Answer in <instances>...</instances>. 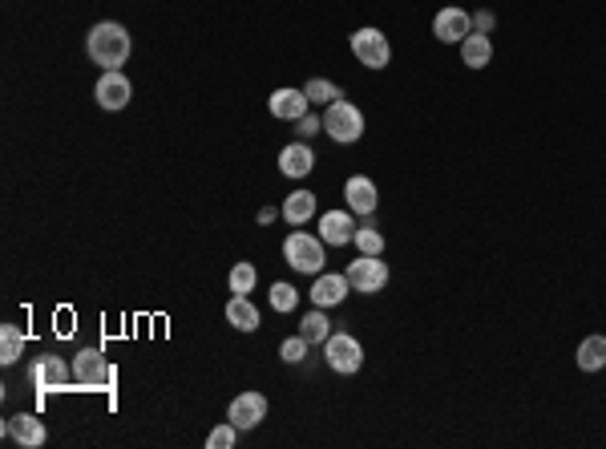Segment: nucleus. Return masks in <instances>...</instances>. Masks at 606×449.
<instances>
[{"label": "nucleus", "mask_w": 606, "mask_h": 449, "mask_svg": "<svg viewBox=\"0 0 606 449\" xmlns=\"http://www.w3.org/2000/svg\"><path fill=\"white\" fill-rule=\"evenodd\" d=\"M234 437H239V429H234L231 421H223V425H215V429H210L206 445H210V449H231V445H234Z\"/></svg>", "instance_id": "29"}, {"label": "nucleus", "mask_w": 606, "mask_h": 449, "mask_svg": "<svg viewBox=\"0 0 606 449\" xmlns=\"http://www.w3.org/2000/svg\"><path fill=\"white\" fill-rule=\"evenodd\" d=\"M352 57L360 61L364 69H384L388 61H392V45H388V37L380 33V29H356L352 33Z\"/></svg>", "instance_id": "7"}, {"label": "nucleus", "mask_w": 606, "mask_h": 449, "mask_svg": "<svg viewBox=\"0 0 606 449\" xmlns=\"http://www.w3.org/2000/svg\"><path fill=\"white\" fill-rule=\"evenodd\" d=\"M29 381H32V389H40V392L65 389V384L73 381V365H65L61 357L45 352V357H37V360L29 365Z\"/></svg>", "instance_id": "8"}, {"label": "nucleus", "mask_w": 606, "mask_h": 449, "mask_svg": "<svg viewBox=\"0 0 606 449\" xmlns=\"http://www.w3.org/2000/svg\"><path fill=\"white\" fill-rule=\"evenodd\" d=\"M315 284H312V304L315 308H336V304H344L347 300V276H339V271H320V276H312Z\"/></svg>", "instance_id": "14"}, {"label": "nucleus", "mask_w": 606, "mask_h": 449, "mask_svg": "<svg viewBox=\"0 0 606 449\" xmlns=\"http://www.w3.org/2000/svg\"><path fill=\"white\" fill-rule=\"evenodd\" d=\"M279 215H283V211H275V207H259V215H255V219H259V223H275Z\"/></svg>", "instance_id": "32"}, {"label": "nucleus", "mask_w": 606, "mask_h": 449, "mask_svg": "<svg viewBox=\"0 0 606 449\" xmlns=\"http://www.w3.org/2000/svg\"><path fill=\"white\" fill-rule=\"evenodd\" d=\"M320 130H323V118H315L312 110H307V114L295 122V138H299V142H312Z\"/></svg>", "instance_id": "30"}, {"label": "nucleus", "mask_w": 606, "mask_h": 449, "mask_svg": "<svg viewBox=\"0 0 606 449\" xmlns=\"http://www.w3.org/2000/svg\"><path fill=\"white\" fill-rule=\"evenodd\" d=\"M267 110H271V118H279V122H299V118L312 110V101H307L303 90H275L271 101H267Z\"/></svg>", "instance_id": "16"}, {"label": "nucleus", "mask_w": 606, "mask_h": 449, "mask_svg": "<svg viewBox=\"0 0 606 449\" xmlns=\"http://www.w3.org/2000/svg\"><path fill=\"white\" fill-rule=\"evenodd\" d=\"M323 360H328L331 373L339 376H352L364 368V344L356 340V336L347 332H331L328 340H323Z\"/></svg>", "instance_id": "4"}, {"label": "nucleus", "mask_w": 606, "mask_h": 449, "mask_svg": "<svg viewBox=\"0 0 606 449\" xmlns=\"http://www.w3.org/2000/svg\"><path fill=\"white\" fill-rule=\"evenodd\" d=\"M129 49H134V41H129L126 25H118V21H101V25H93V29H89V37H85L89 61H93V66H101V69L126 66Z\"/></svg>", "instance_id": "1"}, {"label": "nucleus", "mask_w": 606, "mask_h": 449, "mask_svg": "<svg viewBox=\"0 0 606 449\" xmlns=\"http://www.w3.org/2000/svg\"><path fill=\"white\" fill-rule=\"evenodd\" d=\"M226 324L239 332H255L259 328V308L250 304V295H231L226 300Z\"/></svg>", "instance_id": "20"}, {"label": "nucleus", "mask_w": 606, "mask_h": 449, "mask_svg": "<svg viewBox=\"0 0 606 449\" xmlns=\"http://www.w3.org/2000/svg\"><path fill=\"white\" fill-rule=\"evenodd\" d=\"M73 381H77L81 389H113L118 368H113L97 348H81L77 357H73Z\"/></svg>", "instance_id": "5"}, {"label": "nucleus", "mask_w": 606, "mask_h": 449, "mask_svg": "<svg viewBox=\"0 0 606 449\" xmlns=\"http://www.w3.org/2000/svg\"><path fill=\"white\" fill-rule=\"evenodd\" d=\"M263 417H267V397L263 392H239V397L231 401V409H226V421L234 425V429H255V425H263Z\"/></svg>", "instance_id": "10"}, {"label": "nucleus", "mask_w": 606, "mask_h": 449, "mask_svg": "<svg viewBox=\"0 0 606 449\" xmlns=\"http://www.w3.org/2000/svg\"><path fill=\"white\" fill-rule=\"evenodd\" d=\"M315 171V150L307 142H291L279 150V174L283 179H307Z\"/></svg>", "instance_id": "17"}, {"label": "nucleus", "mask_w": 606, "mask_h": 449, "mask_svg": "<svg viewBox=\"0 0 606 449\" xmlns=\"http://www.w3.org/2000/svg\"><path fill=\"white\" fill-rule=\"evenodd\" d=\"M356 227H360V223L352 219V211H323L320 215V239L328 247H347L356 239Z\"/></svg>", "instance_id": "15"}, {"label": "nucleus", "mask_w": 606, "mask_h": 449, "mask_svg": "<svg viewBox=\"0 0 606 449\" xmlns=\"http://www.w3.org/2000/svg\"><path fill=\"white\" fill-rule=\"evenodd\" d=\"M469 33H473V17L465 9H441L433 17V37L441 45H461Z\"/></svg>", "instance_id": "11"}, {"label": "nucleus", "mask_w": 606, "mask_h": 449, "mask_svg": "<svg viewBox=\"0 0 606 449\" xmlns=\"http://www.w3.org/2000/svg\"><path fill=\"white\" fill-rule=\"evenodd\" d=\"M303 93H307V101H312V106H323V110H328L331 101L344 98V90H339L336 82H328V77H312V82L303 85Z\"/></svg>", "instance_id": "23"}, {"label": "nucleus", "mask_w": 606, "mask_h": 449, "mask_svg": "<svg viewBox=\"0 0 606 449\" xmlns=\"http://www.w3.org/2000/svg\"><path fill=\"white\" fill-rule=\"evenodd\" d=\"M347 284H352V292H364V295H376V292H384L388 287V263L380 260V255H360V260H352L347 263Z\"/></svg>", "instance_id": "6"}, {"label": "nucleus", "mask_w": 606, "mask_h": 449, "mask_svg": "<svg viewBox=\"0 0 606 449\" xmlns=\"http://www.w3.org/2000/svg\"><path fill=\"white\" fill-rule=\"evenodd\" d=\"M578 368L582 373H598V368H606V336H586V340L578 344Z\"/></svg>", "instance_id": "21"}, {"label": "nucleus", "mask_w": 606, "mask_h": 449, "mask_svg": "<svg viewBox=\"0 0 606 449\" xmlns=\"http://www.w3.org/2000/svg\"><path fill=\"white\" fill-rule=\"evenodd\" d=\"M255 284H259V271L250 268V263H234L231 268V292L234 295H250L255 292Z\"/></svg>", "instance_id": "26"}, {"label": "nucleus", "mask_w": 606, "mask_h": 449, "mask_svg": "<svg viewBox=\"0 0 606 449\" xmlns=\"http://www.w3.org/2000/svg\"><path fill=\"white\" fill-rule=\"evenodd\" d=\"M295 304H299V292L291 284H271V308L275 312H295Z\"/></svg>", "instance_id": "27"}, {"label": "nucleus", "mask_w": 606, "mask_h": 449, "mask_svg": "<svg viewBox=\"0 0 606 449\" xmlns=\"http://www.w3.org/2000/svg\"><path fill=\"white\" fill-rule=\"evenodd\" d=\"M299 336H303L307 344H323V340H328V336H331V320L323 316V308H315V304H312V312L299 320Z\"/></svg>", "instance_id": "22"}, {"label": "nucleus", "mask_w": 606, "mask_h": 449, "mask_svg": "<svg viewBox=\"0 0 606 449\" xmlns=\"http://www.w3.org/2000/svg\"><path fill=\"white\" fill-rule=\"evenodd\" d=\"M344 198H347V211L352 215H376V207H380V190H376V182L368 179V174H352V179L344 182Z\"/></svg>", "instance_id": "12"}, {"label": "nucleus", "mask_w": 606, "mask_h": 449, "mask_svg": "<svg viewBox=\"0 0 606 449\" xmlns=\"http://www.w3.org/2000/svg\"><path fill=\"white\" fill-rule=\"evenodd\" d=\"M4 437L8 441H16V445H24V449H37V445H45V421L40 417H32V413H13L4 421Z\"/></svg>", "instance_id": "13"}, {"label": "nucleus", "mask_w": 606, "mask_h": 449, "mask_svg": "<svg viewBox=\"0 0 606 449\" xmlns=\"http://www.w3.org/2000/svg\"><path fill=\"white\" fill-rule=\"evenodd\" d=\"M493 25H497V17H493L489 9H481V13H477V17H473V33H489Z\"/></svg>", "instance_id": "31"}, {"label": "nucleus", "mask_w": 606, "mask_h": 449, "mask_svg": "<svg viewBox=\"0 0 606 449\" xmlns=\"http://www.w3.org/2000/svg\"><path fill=\"white\" fill-rule=\"evenodd\" d=\"M352 243H356V251H360V255H384V235L376 231L372 215L360 223V227H356V239H352Z\"/></svg>", "instance_id": "24"}, {"label": "nucleus", "mask_w": 606, "mask_h": 449, "mask_svg": "<svg viewBox=\"0 0 606 449\" xmlns=\"http://www.w3.org/2000/svg\"><path fill=\"white\" fill-rule=\"evenodd\" d=\"M323 134H328L331 142H339V146H352V142L364 138V114L356 101L339 98L331 101L328 110H323Z\"/></svg>", "instance_id": "3"}, {"label": "nucleus", "mask_w": 606, "mask_h": 449, "mask_svg": "<svg viewBox=\"0 0 606 449\" xmlns=\"http://www.w3.org/2000/svg\"><path fill=\"white\" fill-rule=\"evenodd\" d=\"M307 348H312V344H307V340H303V336H299V332H295V336H287V340H283V344H279V357H283V360H287V365H303Z\"/></svg>", "instance_id": "28"}, {"label": "nucleus", "mask_w": 606, "mask_h": 449, "mask_svg": "<svg viewBox=\"0 0 606 449\" xmlns=\"http://www.w3.org/2000/svg\"><path fill=\"white\" fill-rule=\"evenodd\" d=\"M315 219V195L312 190H291L287 198H283V223H291V227H303V223Z\"/></svg>", "instance_id": "18"}, {"label": "nucleus", "mask_w": 606, "mask_h": 449, "mask_svg": "<svg viewBox=\"0 0 606 449\" xmlns=\"http://www.w3.org/2000/svg\"><path fill=\"white\" fill-rule=\"evenodd\" d=\"M93 98L101 110H126L129 98H134V85H129V77L121 69H105L93 85Z\"/></svg>", "instance_id": "9"}, {"label": "nucleus", "mask_w": 606, "mask_h": 449, "mask_svg": "<svg viewBox=\"0 0 606 449\" xmlns=\"http://www.w3.org/2000/svg\"><path fill=\"white\" fill-rule=\"evenodd\" d=\"M24 352V332L16 324H0V360L4 365H16Z\"/></svg>", "instance_id": "25"}, {"label": "nucleus", "mask_w": 606, "mask_h": 449, "mask_svg": "<svg viewBox=\"0 0 606 449\" xmlns=\"http://www.w3.org/2000/svg\"><path fill=\"white\" fill-rule=\"evenodd\" d=\"M283 260L303 276H320L323 263H328V243L320 235H307V231H291L283 239Z\"/></svg>", "instance_id": "2"}, {"label": "nucleus", "mask_w": 606, "mask_h": 449, "mask_svg": "<svg viewBox=\"0 0 606 449\" xmlns=\"http://www.w3.org/2000/svg\"><path fill=\"white\" fill-rule=\"evenodd\" d=\"M489 61H493V41H489V33H469L465 41H461V66L485 69Z\"/></svg>", "instance_id": "19"}]
</instances>
